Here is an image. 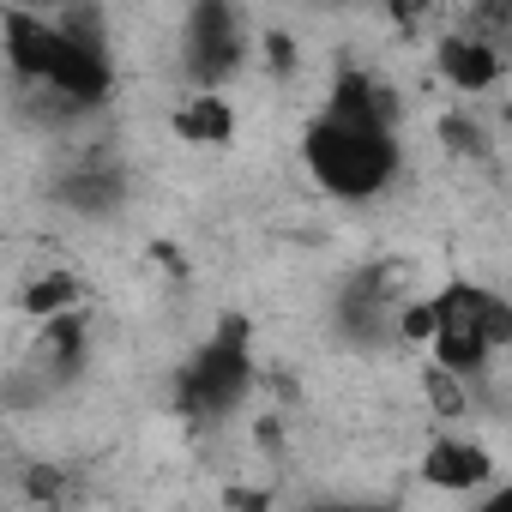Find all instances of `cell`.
Instances as JSON below:
<instances>
[{
  "label": "cell",
  "instance_id": "6da1fadb",
  "mask_svg": "<svg viewBox=\"0 0 512 512\" xmlns=\"http://www.w3.org/2000/svg\"><path fill=\"white\" fill-rule=\"evenodd\" d=\"M302 157H308V175L332 199H374V193H386L398 181V163H404L392 85L374 79L368 67L338 73L326 109L302 133Z\"/></svg>",
  "mask_w": 512,
  "mask_h": 512
},
{
  "label": "cell",
  "instance_id": "7a4b0ae2",
  "mask_svg": "<svg viewBox=\"0 0 512 512\" xmlns=\"http://www.w3.org/2000/svg\"><path fill=\"white\" fill-rule=\"evenodd\" d=\"M0 49L19 85L49 91L61 109H97L115 91V61L97 13H0Z\"/></svg>",
  "mask_w": 512,
  "mask_h": 512
},
{
  "label": "cell",
  "instance_id": "3957f363",
  "mask_svg": "<svg viewBox=\"0 0 512 512\" xmlns=\"http://www.w3.org/2000/svg\"><path fill=\"white\" fill-rule=\"evenodd\" d=\"M512 344V308L500 290H482V284H446L434 302H428V350H434V368L452 374V380H476L488 368L494 350Z\"/></svg>",
  "mask_w": 512,
  "mask_h": 512
},
{
  "label": "cell",
  "instance_id": "277c9868",
  "mask_svg": "<svg viewBox=\"0 0 512 512\" xmlns=\"http://www.w3.org/2000/svg\"><path fill=\"white\" fill-rule=\"evenodd\" d=\"M247 386H253V356H247L241 326H229V332H217V338L187 362V374H181V404H187L193 416H229V410L247 398Z\"/></svg>",
  "mask_w": 512,
  "mask_h": 512
},
{
  "label": "cell",
  "instance_id": "5b68a950",
  "mask_svg": "<svg viewBox=\"0 0 512 512\" xmlns=\"http://www.w3.org/2000/svg\"><path fill=\"white\" fill-rule=\"evenodd\" d=\"M241 55H247V37H241V13L235 7L205 0V7H193L181 19V67L199 85V97H217V85L241 67Z\"/></svg>",
  "mask_w": 512,
  "mask_h": 512
},
{
  "label": "cell",
  "instance_id": "8992f818",
  "mask_svg": "<svg viewBox=\"0 0 512 512\" xmlns=\"http://www.w3.org/2000/svg\"><path fill=\"white\" fill-rule=\"evenodd\" d=\"M434 61H440V79H446L458 97H482V91H494L500 73H506L500 43H494V37H476V31H452V37H440Z\"/></svg>",
  "mask_w": 512,
  "mask_h": 512
},
{
  "label": "cell",
  "instance_id": "52a82bcc",
  "mask_svg": "<svg viewBox=\"0 0 512 512\" xmlns=\"http://www.w3.org/2000/svg\"><path fill=\"white\" fill-rule=\"evenodd\" d=\"M494 476V458L470 440V434H434V446L422 452V482L440 494H470Z\"/></svg>",
  "mask_w": 512,
  "mask_h": 512
},
{
  "label": "cell",
  "instance_id": "ba28073f",
  "mask_svg": "<svg viewBox=\"0 0 512 512\" xmlns=\"http://www.w3.org/2000/svg\"><path fill=\"white\" fill-rule=\"evenodd\" d=\"M175 133H181V139H193V145H229L235 115H229V103H223V97H187V103L175 109Z\"/></svg>",
  "mask_w": 512,
  "mask_h": 512
},
{
  "label": "cell",
  "instance_id": "9c48e42d",
  "mask_svg": "<svg viewBox=\"0 0 512 512\" xmlns=\"http://www.w3.org/2000/svg\"><path fill=\"white\" fill-rule=\"evenodd\" d=\"M79 302V284L67 278V272H55V278H43L37 290H25V308L31 314H55V308H73Z\"/></svg>",
  "mask_w": 512,
  "mask_h": 512
},
{
  "label": "cell",
  "instance_id": "30bf717a",
  "mask_svg": "<svg viewBox=\"0 0 512 512\" xmlns=\"http://www.w3.org/2000/svg\"><path fill=\"white\" fill-rule=\"evenodd\" d=\"M482 512H512V500H506V494H494V500H488Z\"/></svg>",
  "mask_w": 512,
  "mask_h": 512
},
{
  "label": "cell",
  "instance_id": "8fae6325",
  "mask_svg": "<svg viewBox=\"0 0 512 512\" xmlns=\"http://www.w3.org/2000/svg\"><path fill=\"white\" fill-rule=\"evenodd\" d=\"M350 512H362V506H350Z\"/></svg>",
  "mask_w": 512,
  "mask_h": 512
}]
</instances>
